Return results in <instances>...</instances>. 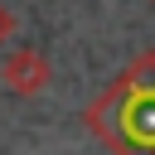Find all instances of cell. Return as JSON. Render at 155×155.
I'll use <instances>...</instances> for the list:
<instances>
[{
  "label": "cell",
  "instance_id": "cell-1",
  "mask_svg": "<svg viewBox=\"0 0 155 155\" xmlns=\"http://www.w3.org/2000/svg\"><path fill=\"white\" fill-rule=\"evenodd\" d=\"M87 131L116 155H155V48L121 68V78L87 102Z\"/></svg>",
  "mask_w": 155,
  "mask_h": 155
},
{
  "label": "cell",
  "instance_id": "cell-2",
  "mask_svg": "<svg viewBox=\"0 0 155 155\" xmlns=\"http://www.w3.org/2000/svg\"><path fill=\"white\" fill-rule=\"evenodd\" d=\"M0 78H5V87H10L15 97H34V92H44V87H48L53 68H48V58H44L39 48H15V53L5 58Z\"/></svg>",
  "mask_w": 155,
  "mask_h": 155
},
{
  "label": "cell",
  "instance_id": "cell-3",
  "mask_svg": "<svg viewBox=\"0 0 155 155\" xmlns=\"http://www.w3.org/2000/svg\"><path fill=\"white\" fill-rule=\"evenodd\" d=\"M10 39H15V15L0 5V44H10Z\"/></svg>",
  "mask_w": 155,
  "mask_h": 155
},
{
  "label": "cell",
  "instance_id": "cell-4",
  "mask_svg": "<svg viewBox=\"0 0 155 155\" xmlns=\"http://www.w3.org/2000/svg\"><path fill=\"white\" fill-rule=\"evenodd\" d=\"M150 5H155V0H150Z\"/></svg>",
  "mask_w": 155,
  "mask_h": 155
}]
</instances>
